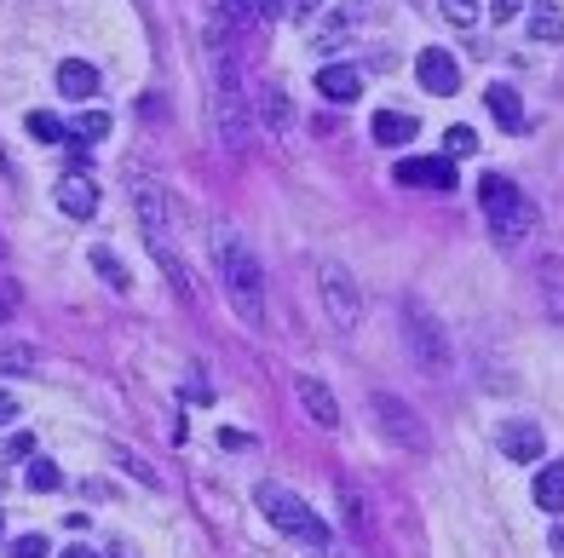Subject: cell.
Listing matches in <instances>:
<instances>
[{
  "label": "cell",
  "instance_id": "e575fe53",
  "mask_svg": "<svg viewBox=\"0 0 564 558\" xmlns=\"http://www.w3.org/2000/svg\"><path fill=\"white\" fill-rule=\"evenodd\" d=\"M553 553H564V524H559V530H553Z\"/></svg>",
  "mask_w": 564,
  "mask_h": 558
},
{
  "label": "cell",
  "instance_id": "9a60e30c",
  "mask_svg": "<svg viewBox=\"0 0 564 558\" xmlns=\"http://www.w3.org/2000/svg\"><path fill=\"white\" fill-rule=\"evenodd\" d=\"M58 93L75 98V104L98 98V70L87 64V58H64V64H58Z\"/></svg>",
  "mask_w": 564,
  "mask_h": 558
},
{
  "label": "cell",
  "instance_id": "4dcf8cb0",
  "mask_svg": "<svg viewBox=\"0 0 564 558\" xmlns=\"http://www.w3.org/2000/svg\"><path fill=\"white\" fill-rule=\"evenodd\" d=\"M524 12V0H490V18L495 24H507V18H518Z\"/></svg>",
  "mask_w": 564,
  "mask_h": 558
},
{
  "label": "cell",
  "instance_id": "1f68e13d",
  "mask_svg": "<svg viewBox=\"0 0 564 558\" xmlns=\"http://www.w3.org/2000/svg\"><path fill=\"white\" fill-rule=\"evenodd\" d=\"M12 415H18V397H12V392H0V426H6Z\"/></svg>",
  "mask_w": 564,
  "mask_h": 558
},
{
  "label": "cell",
  "instance_id": "484cf974",
  "mask_svg": "<svg viewBox=\"0 0 564 558\" xmlns=\"http://www.w3.org/2000/svg\"><path fill=\"white\" fill-rule=\"evenodd\" d=\"M444 150H449V156H472V150H478V133H472V127H449Z\"/></svg>",
  "mask_w": 564,
  "mask_h": 558
},
{
  "label": "cell",
  "instance_id": "d4e9b609",
  "mask_svg": "<svg viewBox=\"0 0 564 558\" xmlns=\"http://www.w3.org/2000/svg\"><path fill=\"white\" fill-rule=\"evenodd\" d=\"M29 133H35L41 144H64V139H70V127H64L58 116H47V110H35V116H29Z\"/></svg>",
  "mask_w": 564,
  "mask_h": 558
},
{
  "label": "cell",
  "instance_id": "f546056e",
  "mask_svg": "<svg viewBox=\"0 0 564 558\" xmlns=\"http://www.w3.org/2000/svg\"><path fill=\"white\" fill-rule=\"evenodd\" d=\"M12 311H18V282L0 277V323H12Z\"/></svg>",
  "mask_w": 564,
  "mask_h": 558
},
{
  "label": "cell",
  "instance_id": "52a82bcc",
  "mask_svg": "<svg viewBox=\"0 0 564 558\" xmlns=\"http://www.w3.org/2000/svg\"><path fill=\"white\" fill-rule=\"evenodd\" d=\"M213 127L225 144H248V98L236 93V75L219 81V98H213Z\"/></svg>",
  "mask_w": 564,
  "mask_h": 558
},
{
  "label": "cell",
  "instance_id": "9c48e42d",
  "mask_svg": "<svg viewBox=\"0 0 564 558\" xmlns=\"http://www.w3.org/2000/svg\"><path fill=\"white\" fill-rule=\"evenodd\" d=\"M415 75H421V87L432 98H449L455 87H461V64H455L444 47H426L421 58H415Z\"/></svg>",
  "mask_w": 564,
  "mask_h": 558
},
{
  "label": "cell",
  "instance_id": "4316f807",
  "mask_svg": "<svg viewBox=\"0 0 564 558\" xmlns=\"http://www.w3.org/2000/svg\"><path fill=\"white\" fill-rule=\"evenodd\" d=\"M438 6H444V18H449V24H461V29L478 24V0H438Z\"/></svg>",
  "mask_w": 564,
  "mask_h": 558
},
{
  "label": "cell",
  "instance_id": "2e32d148",
  "mask_svg": "<svg viewBox=\"0 0 564 558\" xmlns=\"http://www.w3.org/2000/svg\"><path fill=\"white\" fill-rule=\"evenodd\" d=\"M421 121L403 116V110H375V144H415Z\"/></svg>",
  "mask_w": 564,
  "mask_h": 558
},
{
  "label": "cell",
  "instance_id": "7a4b0ae2",
  "mask_svg": "<svg viewBox=\"0 0 564 558\" xmlns=\"http://www.w3.org/2000/svg\"><path fill=\"white\" fill-rule=\"evenodd\" d=\"M478 202H484V219H490V231L501 248H518L524 236L536 231V208L524 202V190L507 185L501 173H484L478 179Z\"/></svg>",
  "mask_w": 564,
  "mask_h": 558
},
{
  "label": "cell",
  "instance_id": "d6a6232c",
  "mask_svg": "<svg viewBox=\"0 0 564 558\" xmlns=\"http://www.w3.org/2000/svg\"><path fill=\"white\" fill-rule=\"evenodd\" d=\"M311 6H323V0H288V12H311Z\"/></svg>",
  "mask_w": 564,
  "mask_h": 558
},
{
  "label": "cell",
  "instance_id": "3957f363",
  "mask_svg": "<svg viewBox=\"0 0 564 558\" xmlns=\"http://www.w3.org/2000/svg\"><path fill=\"white\" fill-rule=\"evenodd\" d=\"M254 495H259V512H265V518H271V524H277L282 535L306 541V547H317V553L329 547V524H323V518H317V512H311L306 501L294 495V489H282V484H259Z\"/></svg>",
  "mask_w": 564,
  "mask_h": 558
},
{
  "label": "cell",
  "instance_id": "e0dca14e",
  "mask_svg": "<svg viewBox=\"0 0 564 558\" xmlns=\"http://www.w3.org/2000/svg\"><path fill=\"white\" fill-rule=\"evenodd\" d=\"M530 495H536V507H541V512H564V461L541 466L536 484H530Z\"/></svg>",
  "mask_w": 564,
  "mask_h": 558
},
{
  "label": "cell",
  "instance_id": "ac0fdd59",
  "mask_svg": "<svg viewBox=\"0 0 564 558\" xmlns=\"http://www.w3.org/2000/svg\"><path fill=\"white\" fill-rule=\"evenodd\" d=\"M484 104H490V116L501 121V127H524V104H518V93L507 81H495L490 93H484Z\"/></svg>",
  "mask_w": 564,
  "mask_h": 558
},
{
  "label": "cell",
  "instance_id": "cb8c5ba5",
  "mask_svg": "<svg viewBox=\"0 0 564 558\" xmlns=\"http://www.w3.org/2000/svg\"><path fill=\"white\" fill-rule=\"evenodd\" d=\"M219 12H225V24L231 29H254L259 24V0H219Z\"/></svg>",
  "mask_w": 564,
  "mask_h": 558
},
{
  "label": "cell",
  "instance_id": "ffe728a7",
  "mask_svg": "<svg viewBox=\"0 0 564 558\" xmlns=\"http://www.w3.org/2000/svg\"><path fill=\"white\" fill-rule=\"evenodd\" d=\"M288 116H294V110H288V93H282V87H259V121H265L271 133H282Z\"/></svg>",
  "mask_w": 564,
  "mask_h": 558
},
{
  "label": "cell",
  "instance_id": "d6986e66",
  "mask_svg": "<svg viewBox=\"0 0 564 558\" xmlns=\"http://www.w3.org/2000/svg\"><path fill=\"white\" fill-rule=\"evenodd\" d=\"M530 12V41H559L564 35V12L553 0H536V6H524Z\"/></svg>",
  "mask_w": 564,
  "mask_h": 558
},
{
  "label": "cell",
  "instance_id": "4fadbf2b",
  "mask_svg": "<svg viewBox=\"0 0 564 558\" xmlns=\"http://www.w3.org/2000/svg\"><path fill=\"white\" fill-rule=\"evenodd\" d=\"M52 196H58V208L70 213V219H93L98 213V185L87 179V173H64Z\"/></svg>",
  "mask_w": 564,
  "mask_h": 558
},
{
  "label": "cell",
  "instance_id": "8992f818",
  "mask_svg": "<svg viewBox=\"0 0 564 558\" xmlns=\"http://www.w3.org/2000/svg\"><path fill=\"white\" fill-rule=\"evenodd\" d=\"M375 415H380L386 438L398 443V449H426V432H421V420H415L409 403H398L392 392H375Z\"/></svg>",
  "mask_w": 564,
  "mask_h": 558
},
{
  "label": "cell",
  "instance_id": "30bf717a",
  "mask_svg": "<svg viewBox=\"0 0 564 558\" xmlns=\"http://www.w3.org/2000/svg\"><path fill=\"white\" fill-rule=\"evenodd\" d=\"M133 208H139L144 231H150V248L167 242V190L156 179H133Z\"/></svg>",
  "mask_w": 564,
  "mask_h": 558
},
{
  "label": "cell",
  "instance_id": "ba28073f",
  "mask_svg": "<svg viewBox=\"0 0 564 558\" xmlns=\"http://www.w3.org/2000/svg\"><path fill=\"white\" fill-rule=\"evenodd\" d=\"M398 185H426V190H455V162L449 156H409L392 167Z\"/></svg>",
  "mask_w": 564,
  "mask_h": 558
},
{
  "label": "cell",
  "instance_id": "7402d4cb",
  "mask_svg": "<svg viewBox=\"0 0 564 558\" xmlns=\"http://www.w3.org/2000/svg\"><path fill=\"white\" fill-rule=\"evenodd\" d=\"M93 265H98V277L110 282L116 294H127V288H133V271H127V265H121V259L110 254V248H93Z\"/></svg>",
  "mask_w": 564,
  "mask_h": 558
},
{
  "label": "cell",
  "instance_id": "d590c367",
  "mask_svg": "<svg viewBox=\"0 0 564 558\" xmlns=\"http://www.w3.org/2000/svg\"><path fill=\"white\" fill-rule=\"evenodd\" d=\"M0 541H6V512H0Z\"/></svg>",
  "mask_w": 564,
  "mask_h": 558
},
{
  "label": "cell",
  "instance_id": "44dd1931",
  "mask_svg": "<svg viewBox=\"0 0 564 558\" xmlns=\"http://www.w3.org/2000/svg\"><path fill=\"white\" fill-rule=\"evenodd\" d=\"M70 139H75V144H98V139H110V116H104V110H81V116L70 121Z\"/></svg>",
  "mask_w": 564,
  "mask_h": 558
},
{
  "label": "cell",
  "instance_id": "277c9868",
  "mask_svg": "<svg viewBox=\"0 0 564 558\" xmlns=\"http://www.w3.org/2000/svg\"><path fill=\"white\" fill-rule=\"evenodd\" d=\"M409 351H415V363H421L426 374H449V363H455L444 328L432 323L426 311H415V305H409Z\"/></svg>",
  "mask_w": 564,
  "mask_h": 558
},
{
  "label": "cell",
  "instance_id": "5b68a950",
  "mask_svg": "<svg viewBox=\"0 0 564 558\" xmlns=\"http://www.w3.org/2000/svg\"><path fill=\"white\" fill-rule=\"evenodd\" d=\"M317 288H323V305H329L334 328H357L363 317V300H357V282L340 271V265H317Z\"/></svg>",
  "mask_w": 564,
  "mask_h": 558
},
{
  "label": "cell",
  "instance_id": "5bb4252c",
  "mask_svg": "<svg viewBox=\"0 0 564 558\" xmlns=\"http://www.w3.org/2000/svg\"><path fill=\"white\" fill-rule=\"evenodd\" d=\"M317 93L329 98V104H357L363 75H357L352 64H323V70H317Z\"/></svg>",
  "mask_w": 564,
  "mask_h": 558
},
{
  "label": "cell",
  "instance_id": "83f0119b",
  "mask_svg": "<svg viewBox=\"0 0 564 558\" xmlns=\"http://www.w3.org/2000/svg\"><path fill=\"white\" fill-rule=\"evenodd\" d=\"M12 558H52L47 535H18V541H12Z\"/></svg>",
  "mask_w": 564,
  "mask_h": 558
},
{
  "label": "cell",
  "instance_id": "603a6c76",
  "mask_svg": "<svg viewBox=\"0 0 564 558\" xmlns=\"http://www.w3.org/2000/svg\"><path fill=\"white\" fill-rule=\"evenodd\" d=\"M35 495H47V489H64V472H58V461H47V455H35L29 461V478H24Z\"/></svg>",
  "mask_w": 564,
  "mask_h": 558
},
{
  "label": "cell",
  "instance_id": "8fae6325",
  "mask_svg": "<svg viewBox=\"0 0 564 558\" xmlns=\"http://www.w3.org/2000/svg\"><path fill=\"white\" fill-rule=\"evenodd\" d=\"M501 449H507V461L536 466L541 455H547V438H541L536 420H507V426H501Z\"/></svg>",
  "mask_w": 564,
  "mask_h": 558
},
{
  "label": "cell",
  "instance_id": "f1b7e54d",
  "mask_svg": "<svg viewBox=\"0 0 564 558\" xmlns=\"http://www.w3.org/2000/svg\"><path fill=\"white\" fill-rule=\"evenodd\" d=\"M6 369H35V351H24V346H0V374Z\"/></svg>",
  "mask_w": 564,
  "mask_h": 558
},
{
  "label": "cell",
  "instance_id": "7c38bea8",
  "mask_svg": "<svg viewBox=\"0 0 564 558\" xmlns=\"http://www.w3.org/2000/svg\"><path fill=\"white\" fill-rule=\"evenodd\" d=\"M294 392H300L306 415L317 420L323 432H334V426H340V403H334V392L323 386V380H317V374H300V380H294Z\"/></svg>",
  "mask_w": 564,
  "mask_h": 558
},
{
  "label": "cell",
  "instance_id": "6da1fadb",
  "mask_svg": "<svg viewBox=\"0 0 564 558\" xmlns=\"http://www.w3.org/2000/svg\"><path fill=\"white\" fill-rule=\"evenodd\" d=\"M213 259H219V277H225V300L248 328H265V271H259L254 248L236 231H213Z\"/></svg>",
  "mask_w": 564,
  "mask_h": 558
},
{
  "label": "cell",
  "instance_id": "836d02e7",
  "mask_svg": "<svg viewBox=\"0 0 564 558\" xmlns=\"http://www.w3.org/2000/svg\"><path fill=\"white\" fill-rule=\"evenodd\" d=\"M58 558H98V553H87V547H70V553H58Z\"/></svg>",
  "mask_w": 564,
  "mask_h": 558
}]
</instances>
